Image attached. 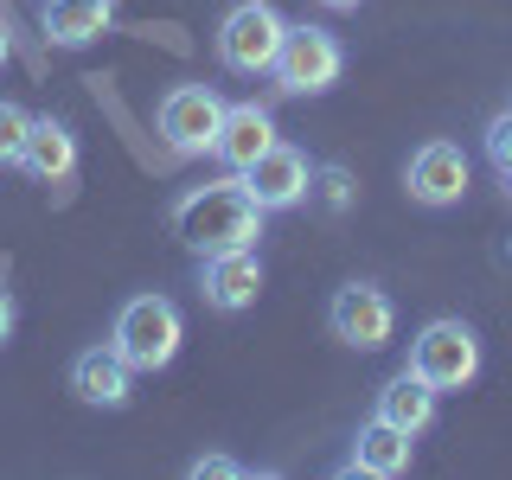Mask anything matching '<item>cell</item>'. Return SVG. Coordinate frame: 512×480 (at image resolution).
Segmentation results:
<instances>
[{
  "label": "cell",
  "mask_w": 512,
  "mask_h": 480,
  "mask_svg": "<svg viewBox=\"0 0 512 480\" xmlns=\"http://www.w3.org/2000/svg\"><path fill=\"white\" fill-rule=\"evenodd\" d=\"M263 205L244 192V180H205V186H186L180 199H173V237L192 250V256H218V250H256V237H263Z\"/></svg>",
  "instance_id": "obj_1"
},
{
  "label": "cell",
  "mask_w": 512,
  "mask_h": 480,
  "mask_svg": "<svg viewBox=\"0 0 512 480\" xmlns=\"http://www.w3.org/2000/svg\"><path fill=\"white\" fill-rule=\"evenodd\" d=\"M180 340H186L180 301L154 295V288H148V295H128L122 308H116V327H109V346L135 365V378L141 372H167V365L180 359Z\"/></svg>",
  "instance_id": "obj_2"
},
{
  "label": "cell",
  "mask_w": 512,
  "mask_h": 480,
  "mask_svg": "<svg viewBox=\"0 0 512 480\" xmlns=\"http://www.w3.org/2000/svg\"><path fill=\"white\" fill-rule=\"evenodd\" d=\"M269 77H276L282 96H327V90L346 77V45H340V32L320 26V20L288 26V32H282V52H276V71H269Z\"/></svg>",
  "instance_id": "obj_3"
},
{
  "label": "cell",
  "mask_w": 512,
  "mask_h": 480,
  "mask_svg": "<svg viewBox=\"0 0 512 480\" xmlns=\"http://www.w3.org/2000/svg\"><path fill=\"white\" fill-rule=\"evenodd\" d=\"M282 32H288V20L269 0H237V7H224V20L212 32L218 64L231 77H269L276 71V52H282Z\"/></svg>",
  "instance_id": "obj_4"
},
{
  "label": "cell",
  "mask_w": 512,
  "mask_h": 480,
  "mask_svg": "<svg viewBox=\"0 0 512 480\" xmlns=\"http://www.w3.org/2000/svg\"><path fill=\"white\" fill-rule=\"evenodd\" d=\"M410 372L429 378L436 391H468L480 378V333L461 314H436L410 340Z\"/></svg>",
  "instance_id": "obj_5"
},
{
  "label": "cell",
  "mask_w": 512,
  "mask_h": 480,
  "mask_svg": "<svg viewBox=\"0 0 512 480\" xmlns=\"http://www.w3.org/2000/svg\"><path fill=\"white\" fill-rule=\"evenodd\" d=\"M218 122H224V96L212 84H173V90H160V103H154V128L180 160L212 154Z\"/></svg>",
  "instance_id": "obj_6"
},
{
  "label": "cell",
  "mask_w": 512,
  "mask_h": 480,
  "mask_svg": "<svg viewBox=\"0 0 512 480\" xmlns=\"http://www.w3.org/2000/svg\"><path fill=\"white\" fill-rule=\"evenodd\" d=\"M327 333L352 352H378L397 340V301L378 282H340L327 301Z\"/></svg>",
  "instance_id": "obj_7"
},
{
  "label": "cell",
  "mask_w": 512,
  "mask_h": 480,
  "mask_svg": "<svg viewBox=\"0 0 512 480\" xmlns=\"http://www.w3.org/2000/svg\"><path fill=\"white\" fill-rule=\"evenodd\" d=\"M468 180H474V167H468V154H461V141H423L410 160H404V192L423 212H448V205H461L468 199Z\"/></svg>",
  "instance_id": "obj_8"
},
{
  "label": "cell",
  "mask_w": 512,
  "mask_h": 480,
  "mask_svg": "<svg viewBox=\"0 0 512 480\" xmlns=\"http://www.w3.org/2000/svg\"><path fill=\"white\" fill-rule=\"evenodd\" d=\"M244 192L263 212H295V205H308V186H314V160L295 148V141H276L269 154H256L244 173Z\"/></svg>",
  "instance_id": "obj_9"
},
{
  "label": "cell",
  "mask_w": 512,
  "mask_h": 480,
  "mask_svg": "<svg viewBox=\"0 0 512 480\" xmlns=\"http://www.w3.org/2000/svg\"><path fill=\"white\" fill-rule=\"evenodd\" d=\"M199 295H205V308H218V314L256 308V295H263V256H256V250L199 256Z\"/></svg>",
  "instance_id": "obj_10"
},
{
  "label": "cell",
  "mask_w": 512,
  "mask_h": 480,
  "mask_svg": "<svg viewBox=\"0 0 512 480\" xmlns=\"http://www.w3.org/2000/svg\"><path fill=\"white\" fill-rule=\"evenodd\" d=\"M71 397L90 410H128V397H135V365L122 359L116 346H84L71 359Z\"/></svg>",
  "instance_id": "obj_11"
},
{
  "label": "cell",
  "mask_w": 512,
  "mask_h": 480,
  "mask_svg": "<svg viewBox=\"0 0 512 480\" xmlns=\"http://www.w3.org/2000/svg\"><path fill=\"white\" fill-rule=\"evenodd\" d=\"M276 116H269V103H224V122H218V141H212V160L224 173H244L256 154L276 148Z\"/></svg>",
  "instance_id": "obj_12"
},
{
  "label": "cell",
  "mask_w": 512,
  "mask_h": 480,
  "mask_svg": "<svg viewBox=\"0 0 512 480\" xmlns=\"http://www.w3.org/2000/svg\"><path fill=\"white\" fill-rule=\"evenodd\" d=\"M410 455H416V436L397 423H384V416H365L359 436H352L340 474H365V480H397L410 474Z\"/></svg>",
  "instance_id": "obj_13"
},
{
  "label": "cell",
  "mask_w": 512,
  "mask_h": 480,
  "mask_svg": "<svg viewBox=\"0 0 512 480\" xmlns=\"http://www.w3.org/2000/svg\"><path fill=\"white\" fill-rule=\"evenodd\" d=\"M39 32L58 52H84L103 32H116V0H39Z\"/></svg>",
  "instance_id": "obj_14"
},
{
  "label": "cell",
  "mask_w": 512,
  "mask_h": 480,
  "mask_svg": "<svg viewBox=\"0 0 512 480\" xmlns=\"http://www.w3.org/2000/svg\"><path fill=\"white\" fill-rule=\"evenodd\" d=\"M20 173L39 186H64L77 173V135L64 116H32V135H26V154H20Z\"/></svg>",
  "instance_id": "obj_15"
},
{
  "label": "cell",
  "mask_w": 512,
  "mask_h": 480,
  "mask_svg": "<svg viewBox=\"0 0 512 480\" xmlns=\"http://www.w3.org/2000/svg\"><path fill=\"white\" fill-rule=\"evenodd\" d=\"M436 410H442V391H436L429 378H416L410 365H404L391 384H384L378 404H372V416H384V423H397V429H410V436H423V429L436 423Z\"/></svg>",
  "instance_id": "obj_16"
},
{
  "label": "cell",
  "mask_w": 512,
  "mask_h": 480,
  "mask_svg": "<svg viewBox=\"0 0 512 480\" xmlns=\"http://www.w3.org/2000/svg\"><path fill=\"white\" fill-rule=\"evenodd\" d=\"M308 199H314L327 218H346V212H352V199H359V180H352L340 160H320V167H314V186H308Z\"/></svg>",
  "instance_id": "obj_17"
},
{
  "label": "cell",
  "mask_w": 512,
  "mask_h": 480,
  "mask_svg": "<svg viewBox=\"0 0 512 480\" xmlns=\"http://www.w3.org/2000/svg\"><path fill=\"white\" fill-rule=\"evenodd\" d=\"M26 135H32V109H20L13 96H0V173H7V167H20Z\"/></svg>",
  "instance_id": "obj_18"
},
{
  "label": "cell",
  "mask_w": 512,
  "mask_h": 480,
  "mask_svg": "<svg viewBox=\"0 0 512 480\" xmlns=\"http://www.w3.org/2000/svg\"><path fill=\"white\" fill-rule=\"evenodd\" d=\"M480 148H487L493 173H512V109H500V116L487 122V135H480Z\"/></svg>",
  "instance_id": "obj_19"
},
{
  "label": "cell",
  "mask_w": 512,
  "mask_h": 480,
  "mask_svg": "<svg viewBox=\"0 0 512 480\" xmlns=\"http://www.w3.org/2000/svg\"><path fill=\"white\" fill-rule=\"evenodd\" d=\"M186 474H192V480H244V474H256V468H250V461H237V455H199Z\"/></svg>",
  "instance_id": "obj_20"
},
{
  "label": "cell",
  "mask_w": 512,
  "mask_h": 480,
  "mask_svg": "<svg viewBox=\"0 0 512 480\" xmlns=\"http://www.w3.org/2000/svg\"><path fill=\"white\" fill-rule=\"evenodd\" d=\"M13 327H20V301H13V288L0 282V346L13 340Z\"/></svg>",
  "instance_id": "obj_21"
},
{
  "label": "cell",
  "mask_w": 512,
  "mask_h": 480,
  "mask_svg": "<svg viewBox=\"0 0 512 480\" xmlns=\"http://www.w3.org/2000/svg\"><path fill=\"white\" fill-rule=\"evenodd\" d=\"M13 58V39H7V20H0V64Z\"/></svg>",
  "instance_id": "obj_22"
},
{
  "label": "cell",
  "mask_w": 512,
  "mask_h": 480,
  "mask_svg": "<svg viewBox=\"0 0 512 480\" xmlns=\"http://www.w3.org/2000/svg\"><path fill=\"white\" fill-rule=\"evenodd\" d=\"M320 7H333V13H352V7H359V0H320Z\"/></svg>",
  "instance_id": "obj_23"
},
{
  "label": "cell",
  "mask_w": 512,
  "mask_h": 480,
  "mask_svg": "<svg viewBox=\"0 0 512 480\" xmlns=\"http://www.w3.org/2000/svg\"><path fill=\"white\" fill-rule=\"evenodd\" d=\"M500 186H506V199H512V173H500Z\"/></svg>",
  "instance_id": "obj_24"
}]
</instances>
